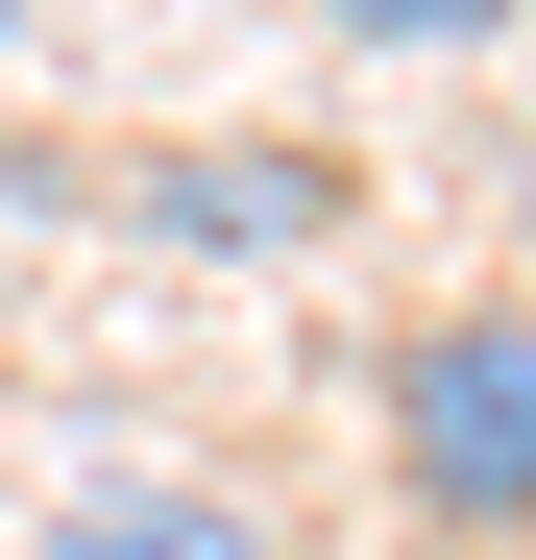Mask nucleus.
<instances>
[{"label":"nucleus","instance_id":"f257e3e1","mask_svg":"<svg viewBox=\"0 0 536 560\" xmlns=\"http://www.w3.org/2000/svg\"><path fill=\"white\" fill-rule=\"evenodd\" d=\"M366 415H391V512L415 536H536V293H439Z\"/></svg>","mask_w":536,"mask_h":560},{"label":"nucleus","instance_id":"f03ea898","mask_svg":"<svg viewBox=\"0 0 536 560\" xmlns=\"http://www.w3.org/2000/svg\"><path fill=\"white\" fill-rule=\"evenodd\" d=\"M123 220L268 268V244H317V220H341V171H317V147H147V171H123Z\"/></svg>","mask_w":536,"mask_h":560},{"label":"nucleus","instance_id":"7ed1b4c3","mask_svg":"<svg viewBox=\"0 0 536 560\" xmlns=\"http://www.w3.org/2000/svg\"><path fill=\"white\" fill-rule=\"evenodd\" d=\"M25 560H268V512H244V488H171V463H123V488H73Z\"/></svg>","mask_w":536,"mask_h":560},{"label":"nucleus","instance_id":"20e7f679","mask_svg":"<svg viewBox=\"0 0 536 560\" xmlns=\"http://www.w3.org/2000/svg\"><path fill=\"white\" fill-rule=\"evenodd\" d=\"M317 25H366V49H512L536 0H317Z\"/></svg>","mask_w":536,"mask_h":560},{"label":"nucleus","instance_id":"39448f33","mask_svg":"<svg viewBox=\"0 0 536 560\" xmlns=\"http://www.w3.org/2000/svg\"><path fill=\"white\" fill-rule=\"evenodd\" d=\"M0 49H25V0H0Z\"/></svg>","mask_w":536,"mask_h":560}]
</instances>
